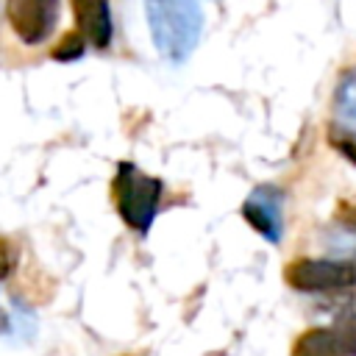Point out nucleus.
Masks as SVG:
<instances>
[{
  "mask_svg": "<svg viewBox=\"0 0 356 356\" xmlns=\"http://www.w3.org/2000/svg\"><path fill=\"white\" fill-rule=\"evenodd\" d=\"M161 195H164V181L161 178L142 172L131 161L117 164V172L111 178L114 209H117L120 220L131 231H136L139 236H147V231H150V225L159 214Z\"/></svg>",
  "mask_w": 356,
  "mask_h": 356,
  "instance_id": "nucleus-2",
  "label": "nucleus"
},
{
  "mask_svg": "<svg viewBox=\"0 0 356 356\" xmlns=\"http://www.w3.org/2000/svg\"><path fill=\"white\" fill-rule=\"evenodd\" d=\"M334 334L339 339V348L345 356H356V314H348L342 317L337 325H334Z\"/></svg>",
  "mask_w": 356,
  "mask_h": 356,
  "instance_id": "nucleus-11",
  "label": "nucleus"
},
{
  "mask_svg": "<svg viewBox=\"0 0 356 356\" xmlns=\"http://www.w3.org/2000/svg\"><path fill=\"white\" fill-rule=\"evenodd\" d=\"M0 331H8V314L0 309Z\"/></svg>",
  "mask_w": 356,
  "mask_h": 356,
  "instance_id": "nucleus-14",
  "label": "nucleus"
},
{
  "mask_svg": "<svg viewBox=\"0 0 356 356\" xmlns=\"http://www.w3.org/2000/svg\"><path fill=\"white\" fill-rule=\"evenodd\" d=\"M334 108L342 120L356 125V70H345L334 89Z\"/></svg>",
  "mask_w": 356,
  "mask_h": 356,
  "instance_id": "nucleus-8",
  "label": "nucleus"
},
{
  "mask_svg": "<svg viewBox=\"0 0 356 356\" xmlns=\"http://www.w3.org/2000/svg\"><path fill=\"white\" fill-rule=\"evenodd\" d=\"M328 145H331L342 159H348V161L356 167V134H353L350 128H342V125L331 122V125H328Z\"/></svg>",
  "mask_w": 356,
  "mask_h": 356,
  "instance_id": "nucleus-10",
  "label": "nucleus"
},
{
  "mask_svg": "<svg viewBox=\"0 0 356 356\" xmlns=\"http://www.w3.org/2000/svg\"><path fill=\"white\" fill-rule=\"evenodd\" d=\"M61 0H6V19L11 33L25 47L44 44L58 25Z\"/></svg>",
  "mask_w": 356,
  "mask_h": 356,
  "instance_id": "nucleus-4",
  "label": "nucleus"
},
{
  "mask_svg": "<svg viewBox=\"0 0 356 356\" xmlns=\"http://www.w3.org/2000/svg\"><path fill=\"white\" fill-rule=\"evenodd\" d=\"M284 278L298 292H353L356 256L350 259H295L284 267Z\"/></svg>",
  "mask_w": 356,
  "mask_h": 356,
  "instance_id": "nucleus-3",
  "label": "nucleus"
},
{
  "mask_svg": "<svg viewBox=\"0 0 356 356\" xmlns=\"http://www.w3.org/2000/svg\"><path fill=\"white\" fill-rule=\"evenodd\" d=\"M72 3V17H75V31L97 50H106L114 39V19L108 0H70Z\"/></svg>",
  "mask_w": 356,
  "mask_h": 356,
  "instance_id": "nucleus-6",
  "label": "nucleus"
},
{
  "mask_svg": "<svg viewBox=\"0 0 356 356\" xmlns=\"http://www.w3.org/2000/svg\"><path fill=\"white\" fill-rule=\"evenodd\" d=\"M292 356H345V353L339 348L334 328H306L295 339Z\"/></svg>",
  "mask_w": 356,
  "mask_h": 356,
  "instance_id": "nucleus-7",
  "label": "nucleus"
},
{
  "mask_svg": "<svg viewBox=\"0 0 356 356\" xmlns=\"http://www.w3.org/2000/svg\"><path fill=\"white\" fill-rule=\"evenodd\" d=\"M337 220H339V225H345L348 231L356 234V197H345L337 203Z\"/></svg>",
  "mask_w": 356,
  "mask_h": 356,
  "instance_id": "nucleus-13",
  "label": "nucleus"
},
{
  "mask_svg": "<svg viewBox=\"0 0 356 356\" xmlns=\"http://www.w3.org/2000/svg\"><path fill=\"white\" fill-rule=\"evenodd\" d=\"M145 17L153 47L170 64H184L195 53L203 33L197 0H145Z\"/></svg>",
  "mask_w": 356,
  "mask_h": 356,
  "instance_id": "nucleus-1",
  "label": "nucleus"
},
{
  "mask_svg": "<svg viewBox=\"0 0 356 356\" xmlns=\"http://www.w3.org/2000/svg\"><path fill=\"white\" fill-rule=\"evenodd\" d=\"M86 39L78 33V31H67L61 39H58V44L50 50V56L56 58V61H78L83 53H86Z\"/></svg>",
  "mask_w": 356,
  "mask_h": 356,
  "instance_id": "nucleus-9",
  "label": "nucleus"
},
{
  "mask_svg": "<svg viewBox=\"0 0 356 356\" xmlns=\"http://www.w3.org/2000/svg\"><path fill=\"white\" fill-rule=\"evenodd\" d=\"M17 267V245L0 234V281H6Z\"/></svg>",
  "mask_w": 356,
  "mask_h": 356,
  "instance_id": "nucleus-12",
  "label": "nucleus"
},
{
  "mask_svg": "<svg viewBox=\"0 0 356 356\" xmlns=\"http://www.w3.org/2000/svg\"><path fill=\"white\" fill-rule=\"evenodd\" d=\"M284 195L278 186H256L245 203H242V217L245 222L270 245H278L284 236Z\"/></svg>",
  "mask_w": 356,
  "mask_h": 356,
  "instance_id": "nucleus-5",
  "label": "nucleus"
}]
</instances>
